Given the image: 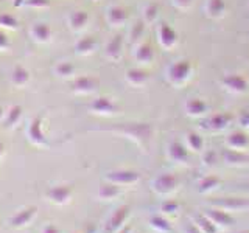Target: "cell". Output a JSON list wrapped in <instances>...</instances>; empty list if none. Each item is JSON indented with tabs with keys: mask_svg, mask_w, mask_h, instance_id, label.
<instances>
[{
	"mask_svg": "<svg viewBox=\"0 0 249 233\" xmlns=\"http://www.w3.org/2000/svg\"><path fill=\"white\" fill-rule=\"evenodd\" d=\"M131 215V210L128 205H122L115 210V212L107 217V221L105 224L103 233H117L120 229L124 227V222L128 221V217Z\"/></svg>",
	"mask_w": 249,
	"mask_h": 233,
	"instance_id": "6da1fadb",
	"label": "cell"
},
{
	"mask_svg": "<svg viewBox=\"0 0 249 233\" xmlns=\"http://www.w3.org/2000/svg\"><path fill=\"white\" fill-rule=\"evenodd\" d=\"M151 188L159 196H168L178 188V179L173 174H160L151 182Z\"/></svg>",
	"mask_w": 249,
	"mask_h": 233,
	"instance_id": "7a4b0ae2",
	"label": "cell"
},
{
	"mask_svg": "<svg viewBox=\"0 0 249 233\" xmlns=\"http://www.w3.org/2000/svg\"><path fill=\"white\" fill-rule=\"evenodd\" d=\"M73 196V190L69 185H54L45 191V198L54 205H67Z\"/></svg>",
	"mask_w": 249,
	"mask_h": 233,
	"instance_id": "3957f363",
	"label": "cell"
},
{
	"mask_svg": "<svg viewBox=\"0 0 249 233\" xmlns=\"http://www.w3.org/2000/svg\"><path fill=\"white\" fill-rule=\"evenodd\" d=\"M28 140L35 146H47V138H45V134L42 131V116H35L33 120L30 121L28 124Z\"/></svg>",
	"mask_w": 249,
	"mask_h": 233,
	"instance_id": "277c9868",
	"label": "cell"
},
{
	"mask_svg": "<svg viewBox=\"0 0 249 233\" xmlns=\"http://www.w3.org/2000/svg\"><path fill=\"white\" fill-rule=\"evenodd\" d=\"M36 215H37L36 207H25V208L19 210V212L16 213L8 222H10V227H13V229H23L33 222Z\"/></svg>",
	"mask_w": 249,
	"mask_h": 233,
	"instance_id": "5b68a950",
	"label": "cell"
},
{
	"mask_svg": "<svg viewBox=\"0 0 249 233\" xmlns=\"http://www.w3.org/2000/svg\"><path fill=\"white\" fill-rule=\"evenodd\" d=\"M106 182H111L119 186L134 185L139 182V174L134 171H112V173L106 174Z\"/></svg>",
	"mask_w": 249,
	"mask_h": 233,
	"instance_id": "8992f818",
	"label": "cell"
},
{
	"mask_svg": "<svg viewBox=\"0 0 249 233\" xmlns=\"http://www.w3.org/2000/svg\"><path fill=\"white\" fill-rule=\"evenodd\" d=\"M204 215L216 225L218 229H226L233 224V217L231 216V213L224 212L221 208H207Z\"/></svg>",
	"mask_w": 249,
	"mask_h": 233,
	"instance_id": "52a82bcc",
	"label": "cell"
},
{
	"mask_svg": "<svg viewBox=\"0 0 249 233\" xmlns=\"http://www.w3.org/2000/svg\"><path fill=\"white\" fill-rule=\"evenodd\" d=\"M212 205L215 208H221V210H224V212L232 213V212H243V210H246L249 207V202L245 199L229 198V199H216L212 202Z\"/></svg>",
	"mask_w": 249,
	"mask_h": 233,
	"instance_id": "ba28073f",
	"label": "cell"
},
{
	"mask_svg": "<svg viewBox=\"0 0 249 233\" xmlns=\"http://www.w3.org/2000/svg\"><path fill=\"white\" fill-rule=\"evenodd\" d=\"M30 34H31V37H33L36 42L44 44V42H47L50 39L52 31H50V28H49V25H47V23L39 22V23H35V25L31 27Z\"/></svg>",
	"mask_w": 249,
	"mask_h": 233,
	"instance_id": "9c48e42d",
	"label": "cell"
},
{
	"mask_svg": "<svg viewBox=\"0 0 249 233\" xmlns=\"http://www.w3.org/2000/svg\"><path fill=\"white\" fill-rule=\"evenodd\" d=\"M193 225L199 233H216L218 227L206 215H196L193 217Z\"/></svg>",
	"mask_w": 249,
	"mask_h": 233,
	"instance_id": "30bf717a",
	"label": "cell"
},
{
	"mask_svg": "<svg viewBox=\"0 0 249 233\" xmlns=\"http://www.w3.org/2000/svg\"><path fill=\"white\" fill-rule=\"evenodd\" d=\"M120 196V186L119 185H114L111 182H107L105 185L100 186L98 190V198L101 200H114Z\"/></svg>",
	"mask_w": 249,
	"mask_h": 233,
	"instance_id": "8fae6325",
	"label": "cell"
},
{
	"mask_svg": "<svg viewBox=\"0 0 249 233\" xmlns=\"http://www.w3.org/2000/svg\"><path fill=\"white\" fill-rule=\"evenodd\" d=\"M150 227L158 232V233H171V224L167 217H163L160 215H156V216H151L150 217Z\"/></svg>",
	"mask_w": 249,
	"mask_h": 233,
	"instance_id": "7c38bea8",
	"label": "cell"
},
{
	"mask_svg": "<svg viewBox=\"0 0 249 233\" xmlns=\"http://www.w3.org/2000/svg\"><path fill=\"white\" fill-rule=\"evenodd\" d=\"M11 81H13V84L16 85V87H22V85L28 84V81H30V72L25 67L18 66L13 70V73H11Z\"/></svg>",
	"mask_w": 249,
	"mask_h": 233,
	"instance_id": "4fadbf2b",
	"label": "cell"
},
{
	"mask_svg": "<svg viewBox=\"0 0 249 233\" xmlns=\"http://www.w3.org/2000/svg\"><path fill=\"white\" fill-rule=\"evenodd\" d=\"M22 118V107L20 106H13L10 111L6 112L5 116V126L6 128H13L16 126Z\"/></svg>",
	"mask_w": 249,
	"mask_h": 233,
	"instance_id": "5bb4252c",
	"label": "cell"
},
{
	"mask_svg": "<svg viewBox=\"0 0 249 233\" xmlns=\"http://www.w3.org/2000/svg\"><path fill=\"white\" fill-rule=\"evenodd\" d=\"M0 28H5V30H18L19 28V22L14 16L3 13L0 14Z\"/></svg>",
	"mask_w": 249,
	"mask_h": 233,
	"instance_id": "9a60e30c",
	"label": "cell"
},
{
	"mask_svg": "<svg viewBox=\"0 0 249 233\" xmlns=\"http://www.w3.org/2000/svg\"><path fill=\"white\" fill-rule=\"evenodd\" d=\"M218 183H220V181H218L216 177H206V179H202V181L199 182L198 185V191L199 193H210V191H213Z\"/></svg>",
	"mask_w": 249,
	"mask_h": 233,
	"instance_id": "2e32d148",
	"label": "cell"
},
{
	"mask_svg": "<svg viewBox=\"0 0 249 233\" xmlns=\"http://www.w3.org/2000/svg\"><path fill=\"white\" fill-rule=\"evenodd\" d=\"M179 210V204L176 200H165L160 204V213L163 215H175Z\"/></svg>",
	"mask_w": 249,
	"mask_h": 233,
	"instance_id": "e0dca14e",
	"label": "cell"
},
{
	"mask_svg": "<svg viewBox=\"0 0 249 233\" xmlns=\"http://www.w3.org/2000/svg\"><path fill=\"white\" fill-rule=\"evenodd\" d=\"M170 157L173 159V160H178V162H181L185 159V151L182 150L181 146H178V145H171L170 148Z\"/></svg>",
	"mask_w": 249,
	"mask_h": 233,
	"instance_id": "ac0fdd59",
	"label": "cell"
},
{
	"mask_svg": "<svg viewBox=\"0 0 249 233\" xmlns=\"http://www.w3.org/2000/svg\"><path fill=\"white\" fill-rule=\"evenodd\" d=\"M111 104L107 103L106 100H98L93 103V111H97V112H101V114H107L109 111H111Z\"/></svg>",
	"mask_w": 249,
	"mask_h": 233,
	"instance_id": "d6986e66",
	"label": "cell"
},
{
	"mask_svg": "<svg viewBox=\"0 0 249 233\" xmlns=\"http://www.w3.org/2000/svg\"><path fill=\"white\" fill-rule=\"evenodd\" d=\"M86 22V14L84 13H75L72 17H70V23H72L73 28H80L83 27V23Z\"/></svg>",
	"mask_w": 249,
	"mask_h": 233,
	"instance_id": "ffe728a7",
	"label": "cell"
},
{
	"mask_svg": "<svg viewBox=\"0 0 249 233\" xmlns=\"http://www.w3.org/2000/svg\"><path fill=\"white\" fill-rule=\"evenodd\" d=\"M75 90H80V92H89L90 90V81L89 80H80L75 85Z\"/></svg>",
	"mask_w": 249,
	"mask_h": 233,
	"instance_id": "44dd1931",
	"label": "cell"
},
{
	"mask_svg": "<svg viewBox=\"0 0 249 233\" xmlns=\"http://www.w3.org/2000/svg\"><path fill=\"white\" fill-rule=\"evenodd\" d=\"M25 5L30 8H45L49 6L47 0H25Z\"/></svg>",
	"mask_w": 249,
	"mask_h": 233,
	"instance_id": "7402d4cb",
	"label": "cell"
},
{
	"mask_svg": "<svg viewBox=\"0 0 249 233\" xmlns=\"http://www.w3.org/2000/svg\"><path fill=\"white\" fill-rule=\"evenodd\" d=\"M8 47H10V41H8L6 34L0 30V51H5Z\"/></svg>",
	"mask_w": 249,
	"mask_h": 233,
	"instance_id": "603a6c76",
	"label": "cell"
},
{
	"mask_svg": "<svg viewBox=\"0 0 249 233\" xmlns=\"http://www.w3.org/2000/svg\"><path fill=\"white\" fill-rule=\"evenodd\" d=\"M70 72H72V67L67 66V64H59V66L56 67V73L61 75V76H67Z\"/></svg>",
	"mask_w": 249,
	"mask_h": 233,
	"instance_id": "cb8c5ba5",
	"label": "cell"
},
{
	"mask_svg": "<svg viewBox=\"0 0 249 233\" xmlns=\"http://www.w3.org/2000/svg\"><path fill=\"white\" fill-rule=\"evenodd\" d=\"M41 233H61V232H59V229L54 224H47L45 227L42 229Z\"/></svg>",
	"mask_w": 249,
	"mask_h": 233,
	"instance_id": "d4e9b609",
	"label": "cell"
},
{
	"mask_svg": "<svg viewBox=\"0 0 249 233\" xmlns=\"http://www.w3.org/2000/svg\"><path fill=\"white\" fill-rule=\"evenodd\" d=\"M132 232V229H131V225H124L123 229H120L117 233H131Z\"/></svg>",
	"mask_w": 249,
	"mask_h": 233,
	"instance_id": "484cf974",
	"label": "cell"
},
{
	"mask_svg": "<svg viewBox=\"0 0 249 233\" xmlns=\"http://www.w3.org/2000/svg\"><path fill=\"white\" fill-rule=\"evenodd\" d=\"M25 6V0H14V6Z\"/></svg>",
	"mask_w": 249,
	"mask_h": 233,
	"instance_id": "4316f807",
	"label": "cell"
},
{
	"mask_svg": "<svg viewBox=\"0 0 249 233\" xmlns=\"http://www.w3.org/2000/svg\"><path fill=\"white\" fill-rule=\"evenodd\" d=\"M3 152H5V150H3V145H2V143H0V159H2V157H3Z\"/></svg>",
	"mask_w": 249,
	"mask_h": 233,
	"instance_id": "83f0119b",
	"label": "cell"
},
{
	"mask_svg": "<svg viewBox=\"0 0 249 233\" xmlns=\"http://www.w3.org/2000/svg\"><path fill=\"white\" fill-rule=\"evenodd\" d=\"M3 114H5V111H3V107L0 106V120H2V116H3Z\"/></svg>",
	"mask_w": 249,
	"mask_h": 233,
	"instance_id": "f1b7e54d",
	"label": "cell"
},
{
	"mask_svg": "<svg viewBox=\"0 0 249 233\" xmlns=\"http://www.w3.org/2000/svg\"><path fill=\"white\" fill-rule=\"evenodd\" d=\"M238 233H249V230H241V232H238Z\"/></svg>",
	"mask_w": 249,
	"mask_h": 233,
	"instance_id": "f546056e",
	"label": "cell"
}]
</instances>
